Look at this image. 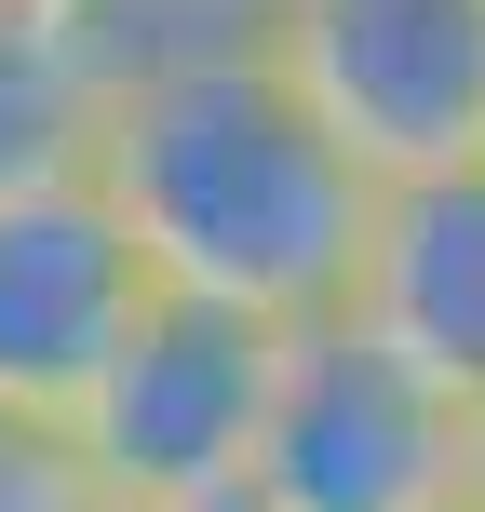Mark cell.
Wrapping results in <instances>:
<instances>
[{
	"label": "cell",
	"instance_id": "obj_1",
	"mask_svg": "<svg viewBox=\"0 0 485 512\" xmlns=\"http://www.w3.org/2000/svg\"><path fill=\"white\" fill-rule=\"evenodd\" d=\"M81 162L122 203V230L149 243V270L176 297H230L270 324L351 297L378 176L324 135V108L283 81L270 41H162L122 54L95 81Z\"/></svg>",
	"mask_w": 485,
	"mask_h": 512
},
{
	"label": "cell",
	"instance_id": "obj_2",
	"mask_svg": "<svg viewBox=\"0 0 485 512\" xmlns=\"http://www.w3.org/2000/svg\"><path fill=\"white\" fill-rule=\"evenodd\" d=\"M256 512H459L472 499V405L432 391L378 324L310 310L283 324L270 432L243 472Z\"/></svg>",
	"mask_w": 485,
	"mask_h": 512
},
{
	"label": "cell",
	"instance_id": "obj_3",
	"mask_svg": "<svg viewBox=\"0 0 485 512\" xmlns=\"http://www.w3.org/2000/svg\"><path fill=\"white\" fill-rule=\"evenodd\" d=\"M270 378H283V324L230 297H176L162 283L149 324L122 337V364L81 405V459L108 472L122 512H189V499H243L256 432H270Z\"/></svg>",
	"mask_w": 485,
	"mask_h": 512
},
{
	"label": "cell",
	"instance_id": "obj_4",
	"mask_svg": "<svg viewBox=\"0 0 485 512\" xmlns=\"http://www.w3.org/2000/svg\"><path fill=\"white\" fill-rule=\"evenodd\" d=\"M256 41L378 189L485 162V0H283Z\"/></svg>",
	"mask_w": 485,
	"mask_h": 512
},
{
	"label": "cell",
	"instance_id": "obj_5",
	"mask_svg": "<svg viewBox=\"0 0 485 512\" xmlns=\"http://www.w3.org/2000/svg\"><path fill=\"white\" fill-rule=\"evenodd\" d=\"M149 297L162 270L122 230V203L95 189V162L0 176V405L81 432V405L122 364V337L149 324Z\"/></svg>",
	"mask_w": 485,
	"mask_h": 512
},
{
	"label": "cell",
	"instance_id": "obj_6",
	"mask_svg": "<svg viewBox=\"0 0 485 512\" xmlns=\"http://www.w3.org/2000/svg\"><path fill=\"white\" fill-rule=\"evenodd\" d=\"M351 324H378L432 391L485 405V162L459 176H391L364 216V270H351Z\"/></svg>",
	"mask_w": 485,
	"mask_h": 512
},
{
	"label": "cell",
	"instance_id": "obj_7",
	"mask_svg": "<svg viewBox=\"0 0 485 512\" xmlns=\"http://www.w3.org/2000/svg\"><path fill=\"white\" fill-rule=\"evenodd\" d=\"M95 81H108V27L81 0H0V176L81 162Z\"/></svg>",
	"mask_w": 485,
	"mask_h": 512
},
{
	"label": "cell",
	"instance_id": "obj_8",
	"mask_svg": "<svg viewBox=\"0 0 485 512\" xmlns=\"http://www.w3.org/2000/svg\"><path fill=\"white\" fill-rule=\"evenodd\" d=\"M0 512H122V499H108V472L81 459L68 418L0 405Z\"/></svg>",
	"mask_w": 485,
	"mask_h": 512
},
{
	"label": "cell",
	"instance_id": "obj_9",
	"mask_svg": "<svg viewBox=\"0 0 485 512\" xmlns=\"http://www.w3.org/2000/svg\"><path fill=\"white\" fill-rule=\"evenodd\" d=\"M283 0H95V27H108V68L122 54H162V41H256Z\"/></svg>",
	"mask_w": 485,
	"mask_h": 512
},
{
	"label": "cell",
	"instance_id": "obj_10",
	"mask_svg": "<svg viewBox=\"0 0 485 512\" xmlns=\"http://www.w3.org/2000/svg\"><path fill=\"white\" fill-rule=\"evenodd\" d=\"M459 512H485V405H472V499Z\"/></svg>",
	"mask_w": 485,
	"mask_h": 512
},
{
	"label": "cell",
	"instance_id": "obj_11",
	"mask_svg": "<svg viewBox=\"0 0 485 512\" xmlns=\"http://www.w3.org/2000/svg\"><path fill=\"white\" fill-rule=\"evenodd\" d=\"M189 512H256V499H189Z\"/></svg>",
	"mask_w": 485,
	"mask_h": 512
},
{
	"label": "cell",
	"instance_id": "obj_12",
	"mask_svg": "<svg viewBox=\"0 0 485 512\" xmlns=\"http://www.w3.org/2000/svg\"><path fill=\"white\" fill-rule=\"evenodd\" d=\"M81 14H95V0H81Z\"/></svg>",
	"mask_w": 485,
	"mask_h": 512
}]
</instances>
